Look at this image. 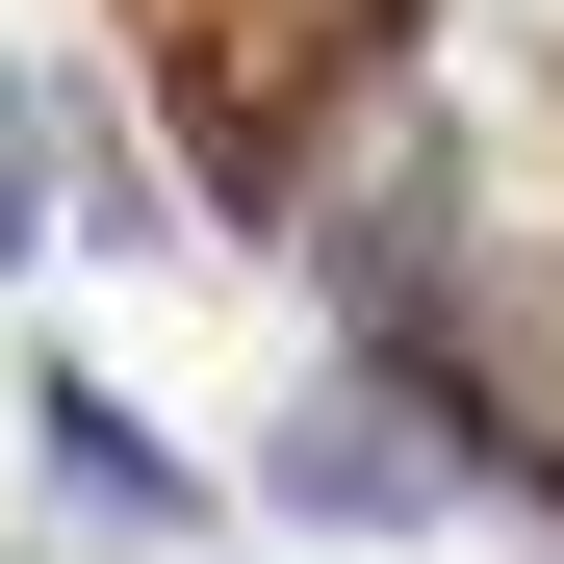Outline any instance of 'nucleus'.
<instances>
[{"instance_id":"nucleus-1","label":"nucleus","mask_w":564,"mask_h":564,"mask_svg":"<svg viewBox=\"0 0 564 564\" xmlns=\"http://www.w3.org/2000/svg\"><path fill=\"white\" fill-rule=\"evenodd\" d=\"M26 436H52V488L104 513V539H206V462H180L129 386H77V359H52V386H26Z\"/></svg>"},{"instance_id":"nucleus-2","label":"nucleus","mask_w":564,"mask_h":564,"mask_svg":"<svg viewBox=\"0 0 564 564\" xmlns=\"http://www.w3.org/2000/svg\"><path fill=\"white\" fill-rule=\"evenodd\" d=\"M26 231H52V77H0V282H26Z\"/></svg>"},{"instance_id":"nucleus-3","label":"nucleus","mask_w":564,"mask_h":564,"mask_svg":"<svg viewBox=\"0 0 564 564\" xmlns=\"http://www.w3.org/2000/svg\"><path fill=\"white\" fill-rule=\"evenodd\" d=\"M513 488H539V513H564V462H539V436H513Z\"/></svg>"}]
</instances>
